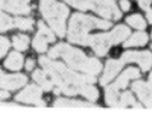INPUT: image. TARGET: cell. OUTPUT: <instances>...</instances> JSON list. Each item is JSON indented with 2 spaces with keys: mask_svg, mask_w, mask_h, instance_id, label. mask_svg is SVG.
<instances>
[{
  "mask_svg": "<svg viewBox=\"0 0 152 116\" xmlns=\"http://www.w3.org/2000/svg\"><path fill=\"white\" fill-rule=\"evenodd\" d=\"M39 62L44 70L51 75L56 87L54 89L56 94L60 93H65L67 96L82 94L91 102L97 100L99 91L94 86H90L96 81L94 75L78 74L74 70L69 69L68 67H66L65 64L53 61L50 57H42Z\"/></svg>",
  "mask_w": 152,
  "mask_h": 116,
  "instance_id": "cell-1",
  "label": "cell"
},
{
  "mask_svg": "<svg viewBox=\"0 0 152 116\" xmlns=\"http://www.w3.org/2000/svg\"><path fill=\"white\" fill-rule=\"evenodd\" d=\"M50 58L62 57L72 69L83 71L85 74L97 75L102 70V64L97 58H89L86 57L84 52L80 50L74 48L67 44H58L49 51Z\"/></svg>",
  "mask_w": 152,
  "mask_h": 116,
  "instance_id": "cell-2",
  "label": "cell"
},
{
  "mask_svg": "<svg viewBox=\"0 0 152 116\" xmlns=\"http://www.w3.org/2000/svg\"><path fill=\"white\" fill-rule=\"evenodd\" d=\"M111 22L97 19L93 16L83 14H74L69 21L68 40L78 45H89V32L93 29H107L111 27Z\"/></svg>",
  "mask_w": 152,
  "mask_h": 116,
  "instance_id": "cell-3",
  "label": "cell"
},
{
  "mask_svg": "<svg viewBox=\"0 0 152 116\" xmlns=\"http://www.w3.org/2000/svg\"><path fill=\"white\" fill-rule=\"evenodd\" d=\"M40 12L53 30L58 36H65L68 7L56 0H40Z\"/></svg>",
  "mask_w": 152,
  "mask_h": 116,
  "instance_id": "cell-4",
  "label": "cell"
},
{
  "mask_svg": "<svg viewBox=\"0 0 152 116\" xmlns=\"http://www.w3.org/2000/svg\"><path fill=\"white\" fill-rule=\"evenodd\" d=\"M129 35H130L129 28L121 24V25H117L111 33L90 35L89 45L93 47V51L97 56H105L108 52L111 45L121 44Z\"/></svg>",
  "mask_w": 152,
  "mask_h": 116,
  "instance_id": "cell-5",
  "label": "cell"
},
{
  "mask_svg": "<svg viewBox=\"0 0 152 116\" xmlns=\"http://www.w3.org/2000/svg\"><path fill=\"white\" fill-rule=\"evenodd\" d=\"M65 1L82 11L88 9L93 10L104 18L119 19L122 17V14L117 9L115 0H65Z\"/></svg>",
  "mask_w": 152,
  "mask_h": 116,
  "instance_id": "cell-6",
  "label": "cell"
},
{
  "mask_svg": "<svg viewBox=\"0 0 152 116\" xmlns=\"http://www.w3.org/2000/svg\"><path fill=\"white\" fill-rule=\"evenodd\" d=\"M16 100L21 103L35 104L37 107H45V102L42 99V87L29 85L16 96Z\"/></svg>",
  "mask_w": 152,
  "mask_h": 116,
  "instance_id": "cell-7",
  "label": "cell"
},
{
  "mask_svg": "<svg viewBox=\"0 0 152 116\" xmlns=\"http://www.w3.org/2000/svg\"><path fill=\"white\" fill-rule=\"evenodd\" d=\"M123 63H130L135 62L141 67L142 71H147L152 67V53L148 51H141V52H136V51H128L122 55Z\"/></svg>",
  "mask_w": 152,
  "mask_h": 116,
  "instance_id": "cell-8",
  "label": "cell"
},
{
  "mask_svg": "<svg viewBox=\"0 0 152 116\" xmlns=\"http://www.w3.org/2000/svg\"><path fill=\"white\" fill-rule=\"evenodd\" d=\"M27 84V76L23 74L16 75H6L0 70V88H5L14 91V89L21 88Z\"/></svg>",
  "mask_w": 152,
  "mask_h": 116,
  "instance_id": "cell-9",
  "label": "cell"
},
{
  "mask_svg": "<svg viewBox=\"0 0 152 116\" xmlns=\"http://www.w3.org/2000/svg\"><path fill=\"white\" fill-rule=\"evenodd\" d=\"M31 0H0V9L15 15H27L31 12Z\"/></svg>",
  "mask_w": 152,
  "mask_h": 116,
  "instance_id": "cell-10",
  "label": "cell"
},
{
  "mask_svg": "<svg viewBox=\"0 0 152 116\" xmlns=\"http://www.w3.org/2000/svg\"><path fill=\"white\" fill-rule=\"evenodd\" d=\"M123 64L124 63H123L122 59H119V61H117V59H110V61H107L104 75L101 76V79H100V84L101 85H106V84L111 82L113 77L117 75V73L122 69Z\"/></svg>",
  "mask_w": 152,
  "mask_h": 116,
  "instance_id": "cell-11",
  "label": "cell"
},
{
  "mask_svg": "<svg viewBox=\"0 0 152 116\" xmlns=\"http://www.w3.org/2000/svg\"><path fill=\"white\" fill-rule=\"evenodd\" d=\"M132 88H133V91L136 93V96L139 97V99L146 105V108H152V93H151L146 82L135 81V82H133Z\"/></svg>",
  "mask_w": 152,
  "mask_h": 116,
  "instance_id": "cell-12",
  "label": "cell"
},
{
  "mask_svg": "<svg viewBox=\"0 0 152 116\" xmlns=\"http://www.w3.org/2000/svg\"><path fill=\"white\" fill-rule=\"evenodd\" d=\"M33 80L42 87L44 91H51L55 88V84L51 75L45 70H35L33 73Z\"/></svg>",
  "mask_w": 152,
  "mask_h": 116,
  "instance_id": "cell-13",
  "label": "cell"
},
{
  "mask_svg": "<svg viewBox=\"0 0 152 116\" xmlns=\"http://www.w3.org/2000/svg\"><path fill=\"white\" fill-rule=\"evenodd\" d=\"M137 77H140V71H139L136 68H128L125 71H123L121 74V76L117 79V81L113 84L118 89L121 88H125L128 82L132 80V79H137Z\"/></svg>",
  "mask_w": 152,
  "mask_h": 116,
  "instance_id": "cell-14",
  "label": "cell"
},
{
  "mask_svg": "<svg viewBox=\"0 0 152 116\" xmlns=\"http://www.w3.org/2000/svg\"><path fill=\"white\" fill-rule=\"evenodd\" d=\"M54 107L56 108H95V105L89 103L80 102V100H69V99H57L54 103Z\"/></svg>",
  "mask_w": 152,
  "mask_h": 116,
  "instance_id": "cell-15",
  "label": "cell"
},
{
  "mask_svg": "<svg viewBox=\"0 0 152 116\" xmlns=\"http://www.w3.org/2000/svg\"><path fill=\"white\" fill-rule=\"evenodd\" d=\"M119 89L115 85L107 86L105 91V100L110 107H117L119 102Z\"/></svg>",
  "mask_w": 152,
  "mask_h": 116,
  "instance_id": "cell-16",
  "label": "cell"
},
{
  "mask_svg": "<svg viewBox=\"0 0 152 116\" xmlns=\"http://www.w3.org/2000/svg\"><path fill=\"white\" fill-rule=\"evenodd\" d=\"M148 40V36L146 33L144 32H137L135 34H133L128 40L124 43V47H130V46H144L146 45Z\"/></svg>",
  "mask_w": 152,
  "mask_h": 116,
  "instance_id": "cell-17",
  "label": "cell"
},
{
  "mask_svg": "<svg viewBox=\"0 0 152 116\" xmlns=\"http://www.w3.org/2000/svg\"><path fill=\"white\" fill-rule=\"evenodd\" d=\"M23 66V57L17 52H12L5 61V67L10 70H20Z\"/></svg>",
  "mask_w": 152,
  "mask_h": 116,
  "instance_id": "cell-18",
  "label": "cell"
},
{
  "mask_svg": "<svg viewBox=\"0 0 152 116\" xmlns=\"http://www.w3.org/2000/svg\"><path fill=\"white\" fill-rule=\"evenodd\" d=\"M128 105H134L135 108H141V105L135 102V98L130 92H124L119 96V102H118L117 108H125Z\"/></svg>",
  "mask_w": 152,
  "mask_h": 116,
  "instance_id": "cell-19",
  "label": "cell"
},
{
  "mask_svg": "<svg viewBox=\"0 0 152 116\" xmlns=\"http://www.w3.org/2000/svg\"><path fill=\"white\" fill-rule=\"evenodd\" d=\"M126 23H128L129 25H132V27L136 28V29H140V30H142L146 27L145 19L142 18L141 15H137V14L129 16L128 18H126Z\"/></svg>",
  "mask_w": 152,
  "mask_h": 116,
  "instance_id": "cell-20",
  "label": "cell"
},
{
  "mask_svg": "<svg viewBox=\"0 0 152 116\" xmlns=\"http://www.w3.org/2000/svg\"><path fill=\"white\" fill-rule=\"evenodd\" d=\"M33 47L34 50L37 51V52H45L46 48H48V40L43 36L40 35L39 33L37 34V36L34 37V40H33Z\"/></svg>",
  "mask_w": 152,
  "mask_h": 116,
  "instance_id": "cell-21",
  "label": "cell"
},
{
  "mask_svg": "<svg viewBox=\"0 0 152 116\" xmlns=\"http://www.w3.org/2000/svg\"><path fill=\"white\" fill-rule=\"evenodd\" d=\"M12 44H14L16 50L24 51V50H27V47H28L29 39L26 35H15L14 40H12Z\"/></svg>",
  "mask_w": 152,
  "mask_h": 116,
  "instance_id": "cell-22",
  "label": "cell"
},
{
  "mask_svg": "<svg viewBox=\"0 0 152 116\" xmlns=\"http://www.w3.org/2000/svg\"><path fill=\"white\" fill-rule=\"evenodd\" d=\"M33 19L32 18H16L14 24L21 30H32L33 29Z\"/></svg>",
  "mask_w": 152,
  "mask_h": 116,
  "instance_id": "cell-23",
  "label": "cell"
},
{
  "mask_svg": "<svg viewBox=\"0 0 152 116\" xmlns=\"http://www.w3.org/2000/svg\"><path fill=\"white\" fill-rule=\"evenodd\" d=\"M38 25H39V33L40 35H43L46 40H48V43H54L55 41V35H54V33L50 30L46 25L43 23V22H39L38 23Z\"/></svg>",
  "mask_w": 152,
  "mask_h": 116,
  "instance_id": "cell-24",
  "label": "cell"
},
{
  "mask_svg": "<svg viewBox=\"0 0 152 116\" xmlns=\"http://www.w3.org/2000/svg\"><path fill=\"white\" fill-rule=\"evenodd\" d=\"M12 27H14V22H12V19L7 15L0 12V32H6V30L11 29Z\"/></svg>",
  "mask_w": 152,
  "mask_h": 116,
  "instance_id": "cell-25",
  "label": "cell"
},
{
  "mask_svg": "<svg viewBox=\"0 0 152 116\" xmlns=\"http://www.w3.org/2000/svg\"><path fill=\"white\" fill-rule=\"evenodd\" d=\"M10 47V43L6 37H3V36H0V58L4 57L5 53L7 52V50Z\"/></svg>",
  "mask_w": 152,
  "mask_h": 116,
  "instance_id": "cell-26",
  "label": "cell"
},
{
  "mask_svg": "<svg viewBox=\"0 0 152 116\" xmlns=\"http://www.w3.org/2000/svg\"><path fill=\"white\" fill-rule=\"evenodd\" d=\"M137 3L142 10H146L147 7H150V4L152 3V0H137Z\"/></svg>",
  "mask_w": 152,
  "mask_h": 116,
  "instance_id": "cell-27",
  "label": "cell"
},
{
  "mask_svg": "<svg viewBox=\"0 0 152 116\" xmlns=\"http://www.w3.org/2000/svg\"><path fill=\"white\" fill-rule=\"evenodd\" d=\"M121 9L123 11H129L130 10V3L128 1V0H121Z\"/></svg>",
  "mask_w": 152,
  "mask_h": 116,
  "instance_id": "cell-28",
  "label": "cell"
},
{
  "mask_svg": "<svg viewBox=\"0 0 152 116\" xmlns=\"http://www.w3.org/2000/svg\"><path fill=\"white\" fill-rule=\"evenodd\" d=\"M145 11H146V18H147L148 23H152V9L147 7Z\"/></svg>",
  "mask_w": 152,
  "mask_h": 116,
  "instance_id": "cell-29",
  "label": "cell"
},
{
  "mask_svg": "<svg viewBox=\"0 0 152 116\" xmlns=\"http://www.w3.org/2000/svg\"><path fill=\"white\" fill-rule=\"evenodd\" d=\"M33 67H34V61L33 59H28L27 63H26V69L29 71V70L33 69Z\"/></svg>",
  "mask_w": 152,
  "mask_h": 116,
  "instance_id": "cell-30",
  "label": "cell"
},
{
  "mask_svg": "<svg viewBox=\"0 0 152 116\" xmlns=\"http://www.w3.org/2000/svg\"><path fill=\"white\" fill-rule=\"evenodd\" d=\"M147 86H148L150 91H151V93H152V73L150 74V77H148V82H147Z\"/></svg>",
  "mask_w": 152,
  "mask_h": 116,
  "instance_id": "cell-31",
  "label": "cell"
},
{
  "mask_svg": "<svg viewBox=\"0 0 152 116\" xmlns=\"http://www.w3.org/2000/svg\"><path fill=\"white\" fill-rule=\"evenodd\" d=\"M0 107H17V105L12 104V103H1L0 102Z\"/></svg>",
  "mask_w": 152,
  "mask_h": 116,
  "instance_id": "cell-32",
  "label": "cell"
},
{
  "mask_svg": "<svg viewBox=\"0 0 152 116\" xmlns=\"http://www.w3.org/2000/svg\"><path fill=\"white\" fill-rule=\"evenodd\" d=\"M9 97V93L7 92H4V91H0V99H5Z\"/></svg>",
  "mask_w": 152,
  "mask_h": 116,
  "instance_id": "cell-33",
  "label": "cell"
},
{
  "mask_svg": "<svg viewBox=\"0 0 152 116\" xmlns=\"http://www.w3.org/2000/svg\"><path fill=\"white\" fill-rule=\"evenodd\" d=\"M151 48H152V45H151Z\"/></svg>",
  "mask_w": 152,
  "mask_h": 116,
  "instance_id": "cell-34",
  "label": "cell"
}]
</instances>
